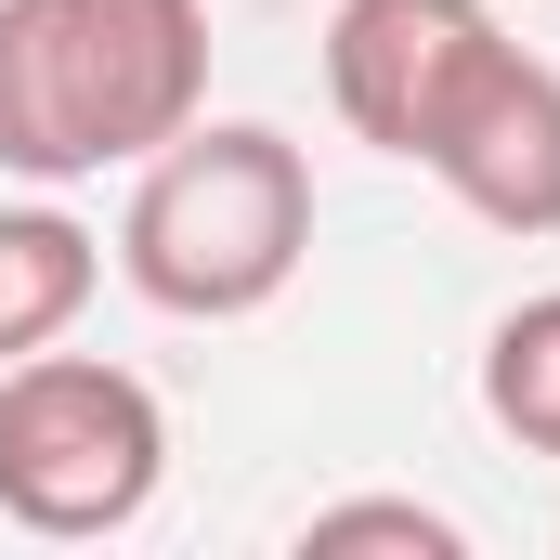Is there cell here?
Masks as SVG:
<instances>
[{
	"instance_id": "obj_1",
	"label": "cell",
	"mask_w": 560,
	"mask_h": 560,
	"mask_svg": "<svg viewBox=\"0 0 560 560\" xmlns=\"http://www.w3.org/2000/svg\"><path fill=\"white\" fill-rule=\"evenodd\" d=\"M209 118V0H0V170L92 183Z\"/></svg>"
},
{
	"instance_id": "obj_2",
	"label": "cell",
	"mask_w": 560,
	"mask_h": 560,
	"mask_svg": "<svg viewBox=\"0 0 560 560\" xmlns=\"http://www.w3.org/2000/svg\"><path fill=\"white\" fill-rule=\"evenodd\" d=\"M313 261V156L275 118H196L143 156L131 222H118V275L183 313V326H235L287 300V275Z\"/></svg>"
},
{
	"instance_id": "obj_3",
	"label": "cell",
	"mask_w": 560,
	"mask_h": 560,
	"mask_svg": "<svg viewBox=\"0 0 560 560\" xmlns=\"http://www.w3.org/2000/svg\"><path fill=\"white\" fill-rule=\"evenodd\" d=\"M156 482H170V418L131 365H105V352L0 365V522L92 548V535H131Z\"/></svg>"
},
{
	"instance_id": "obj_4",
	"label": "cell",
	"mask_w": 560,
	"mask_h": 560,
	"mask_svg": "<svg viewBox=\"0 0 560 560\" xmlns=\"http://www.w3.org/2000/svg\"><path fill=\"white\" fill-rule=\"evenodd\" d=\"M495 13L482 0H339L326 13V105L352 118V143L418 170L430 131L456 118V92L495 66Z\"/></svg>"
},
{
	"instance_id": "obj_5",
	"label": "cell",
	"mask_w": 560,
	"mask_h": 560,
	"mask_svg": "<svg viewBox=\"0 0 560 560\" xmlns=\"http://www.w3.org/2000/svg\"><path fill=\"white\" fill-rule=\"evenodd\" d=\"M418 170L495 235H560V66L495 39V66L456 92V118L430 131Z\"/></svg>"
},
{
	"instance_id": "obj_6",
	"label": "cell",
	"mask_w": 560,
	"mask_h": 560,
	"mask_svg": "<svg viewBox=\"0 0 560 560\" xmlns=\"http://www.w3.org/2000/svg\"><path fill=\"white\" fill-rule=\"evenodd\" d=\"M105 287V248L66 222V209H0V365L52 352Z\"/></svg>"
},
{
	"instance_id": "obj_7",
	"label": "cell",
	"mask_w": 560,
	"mask_h": 560,
	"mask_svg": "<svg viewBox=\"0 0 560 560\" xmlns=\"http://www.w3.org/2000/svg\"><path fill=\"white\" fill-rule=\"evenodd\" d=\"M482 418L522 456H560V287L522 300V313H495V339H482Z\"/></svg>"
},
{
	"instance_id": "obj_8",
	"label": "cell",
	"mask_w": 560,
	"mask_h": 560,
	"mask_svg": "<svg viewBox=\"0 0 560 560\" xmlns=\"http://www.w3.org/2000/svg\"><path fill=\"white\" fill-rule=\"evenodd\" d=\"M469 535L418 509V495H352V509H313L300 522V560H456Z\"/></svg>"
}]
</instances>
